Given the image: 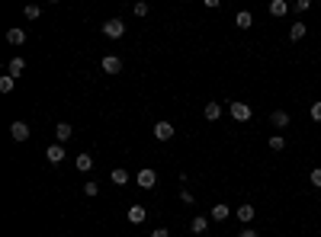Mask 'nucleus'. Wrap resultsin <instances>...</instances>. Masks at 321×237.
<instances>
[{
    "instance_id": "obj_27",
    "label": "nucleus",
    "mask_w": 321,
    "mask_h": 237,
    "mask_svg": "<svg viewBox=\"0 0 321 237\" xmlns=\"http://www.w3.org/2000/svg\"><path fill=\"white\" fill-rule=\"evenodd\" d=\"M39 13H42V10H39L36 4H29V7H26V20H39Z\"/></svg>"
},
{
    "instance_id": "obj_2",
    "label": "nucleus",
    "mask_w": 321,
    "mask_h": 237,
    "mask_svg": "<svg viewBox=\"0 0 321 237\" xmlns=\"http://www.w3.org/2000/svg\"><path fill=\"white\" fill-rule=\"evenodd\" d=\"M135 183H138V186H142V189H154V186H158V173H154L151 167H145V170H138Z\"/></svg>"
},
{
    "instance_id": "obj_9",
    "label": "nucleus",
    "mask_w": 321,
    "mask_h": 237,
    "mask_svg": "<svg viewBox=\"0 0 321 237\" xmlns=\"http://www.w3.org/2000/svg\"><path fill=\"white\" fill-rule=\"evenodd\" d=\"M145 218H148V208H145V205H132V208H129V221H132V224H142Z\"/></svg>"
},
{
    "instance_id": "obj_11",
    "label": "nucleus",
    "mask_w": 321,
    "mask_h": 237,
    "mask_svg": "<svg viewBox=\"0 0 321 237\" xmlns=\"http://www.w3.org/2000/svg\"><path fill=\"white\" fill-rule=\"evenodd\" d=\"M7 42H10V45H26V29H23V26L10 29V32H7Z\"/></svg>"
},
{
    "instance_id": "obj_15",
    "label": "nucleus",
    "mask_w": 321,
    "mask_h": 237,
    "mask_svg": "<svg viewBox=\"0 0 321 237\" xmlns=\"http://www.w3.org/2000/svg\"><path fill=\"white\" fill-rule=\"evenodd\" d=\"M305 32H308L305 23H292V26H289V39H292V42H302V39H305Z\"/></svg>"
},
{
    "instance_id": "obj_5",
    "label": "nucleus",
    "mask_w": 321,
    "mask_h": 237,
    "mask_svg": "<svg viewBox=\"0 0 321 237\" xmlns=\"http://www.w3.org/2000/svg\"><path fill=\"white\" fill-rule=\"evenodd\" d=\"M45 157H48V164H61L65 161V144H58V141L48 144L45 147Z\"/></svg>"
},
{
    "instance_id": "obj_29",
    "label": "nucleus",
    "mask_w": 321,
    "mask_h": 237,
    "mask_svg": "<svg viewBox=\"0 0 321 237\" xmlns=\"http://www.w3.org/2000/svg\"><path fill=\"white\" fill-rule=\"evenodd\" d=\"M180 202H186V205H193V192H189V189H183V192H180Z\"/></svg>"
},
{
    "instance_id": "obj_19",
    "label": "nucleus",
    "mask_w": 321,
    "mask_h": 237,
    "mask_svg": "<svg viewBox=\"0 0 321 237\" xmlns=\"http://www.w3.org/2000/svg\"><path fill=\"white\" fill-rule=\"evenodd\" d=\"M235 26H238V29H250V26H254V16H250L247 10H241V13L235 16Z\"/></svg>"
},
{
    "instance_id": "obj_28",
    "label": "nucleus",
    "mask_w": 321,
    "mask_h": 237,
    "mask_svg": "<svg viewBox=\"0 0 321 237\" xmlns=\"http://www.w3.org/2000/svg\"><path fill=\"white\" fill-rule=\"evenodd\" d=\"M308 7H311V4H308V0H296V4H292V10H296V13H305V10H308Z\"/></svg>"
},
{
    "instance_id": "obj_12",
    "label": "nucleus",
    "mask_w": 321,
    "mask_h": 237,
    "mask_svg": "<svg viewBox=\"0 0 321 237\" xmlns=\"http://www.w3.org/2000/svg\"><path fill=\"white\" fill-rule=\"evenodd\" d=\"M206 227H209V218H206V215H196L193 221H189V231H193V234H203L206 237Z\"/></svg>"
},
{
    "instance_id": "obj_13",
    "label": "nucleus",
    "mask_w": 321,
    "mask_h": 237,
    "mask_svg": "<svg viewBox=\"0 0 321 237\" xmlns=\"http://www.w3.org/2000/svg\"><path fill=\"white\" fill-rule=\"evenodd\" d=\"M238 221H244V224H250V221H254V215H257V208L254 205H238Z\"/></svg>"
},
{
    "instance_id": "obj_20",
    "label": "nucleus",
    "mask_w": 321,
    "mask_h": 237,
    "mask_svg": "<svg viewBox=\"0 0 321 237\" xmlns=\"http://www.w3.org/2000/svg\"><path fill=\"white\" fill-rule=\"evenodd\" d=\"M228 215H231V208H228V205H212V212H209L212 221H225Z\"/></svg>"
},
{
    "instance_id": "obj_14",
    "label": "nucleus",
    "mask_w": 321,
    "mask_h": 237,
    "mask_svg": "<svg viewBox=\"0 0 321 237\" xmlns=\"http://www.w3.org/2000/svg\"><path fill=\"white\" fill-rule=\"evenodd\" d=\"M109 180H112V183H116V186H125V183H129V180H132V177H129V170H125V167H116V170H112V173H109Z\"/></svg>"
},
{
    "instance_id": "obj_16",
    "label": "nucleus",
    "mask_w": 321,
    "mask_h": 237,
    "mask_svg": "<svg viewBox=\"0 0 321 237\" xmlns=\"http://www.w3.org/2000/svg\"><path fill=\"white\" fill-rule=\"evenodd\" d=\"M26 71V61L23 58H10V64H7V74H10V77H20Z\"/></svg>"
},
{
    "instance_id": "obj_18",
    "label": "nucleus",
    "mask_w": 321,
    "mask_h": 237,
    "mask_svg": "<svg viewBox=\"0 0 321 237\" xmlns=\"http://www.w3.org/2000/svg\"><path fill=\"white\" fill-rule=\"evenodd\" d=\"M270 122H273L276 128H286V125H289V112H286V109H276L273 116H270Z\"/></svg>"
},
{
    "instance_id": "obj_21",
    "label": "nucleus",
    "mask_w": 321,
    "mask_h": 237,
    "mask_svg": "<svg viewBox=\"0 0 321 237\" xmlns=\"http://www.w3.org/2000/svg\"><path fill=\"white\" fill-rule=\"evenodd\" d=\"M77 170H81V173H87V170H90V167H93V154H77Z\"/></svg>"
},
{
    "instance_id": "obj_25",
    "label": "nucleus",
    "mask_w": 321,
    "mask_h": 237,
    "mask_svg": "<svg viewBox=\"0 0 321 237\" xmlns=\"http://www.w3.org/2000/svg\"><path fill=\"white\" fill-rule=\"evenodd\" d=\"M308 116H311V122H321V100H318V103H311Z\"/></svg>"
},
{
    "instance_id": "obj_26",
    "label": "nucleus",
    "mask_w": 321,
    "mask_h": 237,
    "mask_svg": "<svg viewBox=\"0 0 321 237\" xmlns=\"http://www.w3.org/2000/svg\"><path fill=\"white\" fill-rule=\"evenodd\" d=\"M311 186H315V189H321V167H315V170H311Z\"/></svg>"
},
{
    "instance_id": "obj_31",
    "label": "nucleus",
    "mask_w": 321,
    "mask_h": 237,
    "mask_svg": "<svg viewBox=\"0 0 321 237\" xmlns=\"http://www.w3.org/2000/svg\"><path fill=\"white\" fill-rule=\"evenodd\" d=\"M151 237H170L167 227H158V231H151Z\"/></svg>"
},
{
    "instance_id": "obj_23",
    "label": "nucleus",
    "mask_w": 321,
    "mask_h": 237,
    "mask_svg": "<svg viewBox=\"0 0 321 237\" xmlns=\"http://www.w3.org/2000/svg\"><path fill=\"white\" fill-rule=\"evenodd\" d=\"M270 147H273V151H286V138L283 135H273L270 138Z\"/></svg>"
},
{
    "instance_id": "obj_7",
    "label": "nucleus",
    "mask_w": 321,
    "mask_h": 237,
    "mask_svg": "<svg viewBox=\"0 0 321 237\" xmlns=\"http://www.w3.org/2000/svg\"><path fill=\"white\" fill-rule=\"evenodd\" d=\"M103 71H106V74H119V71H122V58L106 55V58H103Z\"/></svg>"
},
{
    "instance_id": "obj_4",
    "label": "nucleus",
    "mask_w": 321,
    "mask_h": 237,
    "mask_svg": "<svg viewBox=\"0 0 321 237\" xmlns=\"http://www.w3.org/2000/svg\"><path fill=\"white\" fill-rule=\"evenodd\" d=\"M154 138H158V141H170V138H173V125L167 119H161L158 125H154Z\"/></svg>"
},
{
    "instance_id": "obj_3",
    "label": "nucleus",
    "mask_w": 321,
    "mask_h": 237,
    "mask_svg": "<svg viewBox=\"0 0 321 237\" xmlns=\"http://www.w3.org/2000/svg\"><path fill=\"white\" fill-rule=\"evenodd\" d=\"M228 112H231V119H235V122H247L250 116H254L247 103H231V106H228Z\"/></svg>"
},
{
    "instance_id": "obj_24",
    "label": "nucleus",
    "mask_w": 321,
    "mask_h": 237,
    "mask_svg": "<svg viewBox=\"0 0 321 237\" xmlns=\"http://www.w3.org/2000/svg\"><path fill=\"white\" fill-rule=\"evenodd\" d=\"M84 192H87L90 199H93V196H100V183H93V180H90V183H84Z\"/></svg>"
},
{
    "instance_id": "obj_22",
    "label": "nucleus",
    "mask_w": 321,
    "mask_h": 237,
    "mask_svg": "<svg viewBox=\"0 0 321 237\" xmlns=\"http://www.w3.org/2000/svg\"><path fill=\"white\" fill-rule=\"evenodd\" d=\"M13 87H16V77H0V93H13Z\"/></svg>"
},
{
    "instance_id": "obj_1",
    "label": "nucleus",
    "mask_w": 321,
    "mask_h": 237,
    "mask_svg": "<svg viewBox=\"0 0 321 237\" xmlns=\"http://www.w3.org/2000/svg\"><path fill=\"white\" fill-rule=\"evenodd\" d=\"M103 36L106 39H122L125 36V23L122 20H106L103 23Z\"/></svg>"
},
{
    "instance_id": "obj_30",
    "label": "nucleus",
    "mask_w": 321,
    "mask_h": 237,
    "mask_svg": "<svg viewBox=\"0 0 321 237\" xmlns=\"http://www.w3.org/2000/svg\"><path fill=\"white\" fill-rule=\"evenodd\" d=\"M135 16H148V4H135Z\"/></svg>"
},
{
    "instance_id": "obj_6",
    "label": "nucleus",
    "mask_w": 321,
    "mask_h": 237,
    "mask_svg": "<svg viewBox=\"0 0 321 237\" xmlns=\"http://www.w3.org/2000/svg\"><path fill=\"white\" fill-rule=\"evenodd\" d=\"M71 135H74V128L68 125V122H58V125H55V138H58V144H68V141H71Z\"/></svg>"
},
{
    "instance_id": "obj_8",
    "label": "nucleus",
    "mask_w": 321,
    "mask_h": 237,
    "mask_svg": "<svg viewBox=\"0 0 321 237\" xmlns=\"http://www.w3.org/2000/svg\"><path fill=\"white\" fill-rule=\"evenodd\" d=\"M10 135H13V141H26V138H29V125H26V122H13Z\"/></svg>"
},
{
    "instance_id": "obj_17",
    "label": "nucleus",
    "mask_w": 321,
    "mask_h": 237,
    "mask_svg": "<svg viewBox=\"0 0 321 237\" xmlns=\"http://www.w3.org/2000/svg\"><path fill=\"white\" fill-rule=\"evenodd\" d=\"M203 116L209 119V122H215L222 116V103H206V109H203Z\"/></svg>"
},
{
    "instance_id": "obj_10",
    "label": "nucleus",
    "mask_w": 321,
    "mask_h": 237,
    "mask_svg": "<svg viewBox=\"0 0 321 237\" xmlns=\"http://www.w3.org/2000/svg\"><path fill=\"white\" fill-rule=\"evenodd\" d=\"M267 10H270V16H276V20H280V16L289 13V4H286V0H270V7H267Z\"/></svg>"
},
{
    "instance_id": "obj_32",
    "label": "nucleus",
    "mask_w": 321,
    "mask_h": 237,
    "mask_svg": "<svg viewBox=\"0 0 321 237\" xmlns=\"http://www.w3.org/2000/svg\"><path fill=\"white\" fill-rule=\"evenodd\" d=\"M238 237H260V234H257V231H250V227H244V231H241Z\"/></svg>"
}]
</instances>
